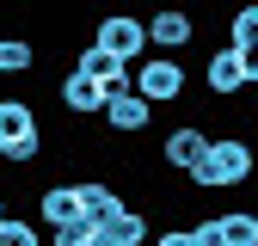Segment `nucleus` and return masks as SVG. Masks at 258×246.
Here are the masks:
<instances>
[{"instance_id":"nucleus-7","label":"nucleus","mask_w":258,"mask_h":246,"mask_svg":"<svg viewBox=\"0 0 258 246\" xmlns=\"http://www.w3.org/2000/svg\"><path fill=\"white\" fill-rule=\"evenodd\" d=\"M203 246H258V209H221L197 222Z\"/></svg>"},{"instance_id":"nucleus-4","label":"nucleus","mask_w":258,"mask_h":246,"mask_svg":"<svg viewBox=\"0 0 258 246\" xmlns=\"http://www.w3.org/2000/svg\"><path fill=\"white\" fill-rule=\"evenodd\" d=\"M92 43H105V49H117L123 61H142L154 43H148V19L142 13H129V7H111V13H99V25H92Z\"/></svg>"},{"instance_id":"nucleus-18","label":"nucleus","mask_w":258,"mask_h":246,"mask_svg":"<svg viewBox=\"0 0 258 246\" xmlns=\"http://www.w3.org/2000/svg\"><path fill=\"white\" fill-rule=\"evenodd\" d=\"M43 228L37 222H19V215H0V246H37Z\"/></svg>"},{"instance_id":"nucleus-20","label":"nucleus","mask_w":258,"mask_h":246,"mask_svg":"<svg viewBox=\"0 0 258 246\" xmlns=\"http://www.w3.org/2000/svg\"><path fill=\"white\" fill-rule=\"evenodd\" d=\"M240 49V68H246V86H258V37L252 43H234Z\"/></svg>"},{"instance_id":"nucleus-11","label":"nucleus","mask_w":258,"mask_h":246,"mask_svg":"<svg viewBox=\"0 0 258 246\" xmlns=\"http://www.w3.org/2000/svg\"><path fill=\"white\" fill-rule=\"evenodd\" d=\"M92 228H99V246H142L148 240V215L123 203L117 215H105V222H92Z\"/></svg>"},{"instance_id":"nucleus-2","label":"nucleus","mask_w":258,"mask_h":246,"mask_svg":"<svg viewBox=\"0 0 258 246\" xmlns=\"http://www.w3.org/2000/svg\"><path fill=\"white\" fill-rule=\"evenodd\" d=\"M43 123L37 105L19 99V92H0V166H37L43 160Z\"/></svg>"},{"instance_id":"nucleus-19","label":"nucleus","mask_w":258,"mask_h":246,"mask_svg":"<svg viewBox=\"0 0 258 246\" xmlns=\"http://www.w3.org/2000/svg\"><path fill=\"white\" fill-rule=\"evenodd\" d=\"M154 240H160V246H203V240H197V222H190V228H160Z\"/></svg>"},{"instance_id":"nucleus-5","label":"nucleus","mask_w":258,"mask_h":246,"mask_svg":"<svg viewBox=\"0 0 258 246\" xmlns=\"http://www.w3.org/2000/svg\"><path fill=\"white\" fill-rule=\"evenodd\" d=\"M99 117H105V130H111V136L136 142L148 123H154V99H142L136 80H123V86H111V92H105V111H99Z\"/></svg>"},{"instance_id":"nucleus-14","label":"nucleus","mask_w":258,"mask_h":246,"mask_svg":"<svg viewBox=\"0 0 258 246\" xmlns=\"http://www.w3.org/2000/svg\"><path fill=\"white\" fill-rule=\"evenodd\" d=\"M123 203H129V197L117 191L111 178H80V209L92 215V222H105V215H117Z\"/></svg>"},{"instance_id":"nucleus-3","label":"nucleus","mask_w":258,"mask_h":246,"mask_svg":"<svg viewBox=\"0 0 258 246\" xmlns=\"http://www.w3.org/2000/svg\"><path fill=\"white\" fill-rule=\"evenodd\" d=\"M129 80H136V92H142V99H154V105H178L184 92H190V68H184V55H166V49L142 55L136 68H129Z\"/></svg>"},{"instance_id":"nucleus-1","label":"nucleus","mask_w":258,"mask_h":246,"mask_svg":"<svg viewBox=\"0 0 258 246\" xmlns=\"http://www.w3.org/2000/svg\"><path fill=\"white\" fill-rule=\"evenodd\" d=\"M184 178H190V191H246V184L258 178V154H252L246 136H209L203 160Z\"/></svg>"},{"instance_id":"nucleus-6","label":"nucleus","mask_w":258,"mask_h":246,"mask_svg":"<svg viewBox=\"0 0 258 246\" xmlns=\"http://www.w3.org/2000/svg\"><path fill=\"white\" fill-rule=\"evenodd\" d=\"M190 37H197V13H190V7H154V13H148V43H154V49L184 55Z\"/></svg>"},{"instance_id":"nucleus-12","label":"nucleus","mask_w":258,"mask_h":246,"mask_svg":"<svg viewBox=\"0 0 258 246\" xmlns=\"http://www.w3.org/2000/svg\"><path fill=\"white\" fill-rule=\"evenodd\" d=\"M74 215H86L80 209V178L74 184H43V191H37V222H74Z\"/></svg>"},{"instance_id":"nucleus-15","label":"nucleus","mask_w":258,"mask_h":246,"mask_svg":"<svg viewBox=\"0 0 258 246\" xmlns=\"http://www.w3.org/2000/svg\"><path fill=\"white\" fill-rule=\"evenodd\" d=\"M37 68V43L31 37H0V80H19Z\"/></svg>"},{"instance_id":"nucleus-13","label":"nucleus","mask_w":258,"mask_h":246,"mask_svg":"<svg viewBox=\"0 0 258 246\" xmlns=\"http://www.w3.org/2000/svg\"><path fill=\"white\" fill-rule=\"evenodd\" d=\"M74 68H86L92 80H105V86H123L136 61H123V55H117V49H105V43H86V49L74 55Z\"/></svg>"},{"instance_id":"nucleus-8","label":"nucleus","mask_w":258,"mask_h":246,"mask_svg":"<svg viewBox=\"0 0 258 246\" xmlns=\"http://www.w3.org/2000/svg\"><path fill=\"white\" fill-rule=\"evenodd\" d=\"M203 148H209L203 123H178V130H166V142H160V166H166V172H190L203 160Z\"/></svg>"},{"instance_id":"nucleus-9","label":"nucleus","mask_w":258,"mask_h":246,"mask_svg":"<svg viewBox=\"0 0 258 246\" xmlns=\"http://www.w3.org/2000/svg\"><path fill=\"white\" fill-rule=\"evenodd\" d=\"M203 86H209V99H240V92H246V68H240V49H234V43L209 49V61H203Z\"/></svg>"},{"instance_id":"nucleus-16","label":"nucleus","mask_w":258,"mask_h":246,"mask_svg":"<svg viewBox=\"0 0 258 246\" xmlns=\"http://www.w3.org/2000/svg\"><path fill=\"white\" fill-rule=\"evenodd\" d=\"M49 240L55 246H99V228H92V215H74V222H55Z\"/></svg>"},{"instance_id":"nucleus-21","label":"nucleus","mask_w":258,"mask_h":246,"mask_svg":"<svg viewBox=\"0 0 258 246\" xmlns=\"http://www.w3.org/2000/svg\"><path fill=\"white\" fill-rule=\"evenodd\" d=\"M0 215H7V197H0Z\"/></svg>"},{"instance_id":"nucleus-10","label":"nucleus","mask_w":258,"mask_h":246,"mask_svg":"<svg viewBox=\"0 0 258 246\" xmlns=\"http://www.w3.org/2000/svg\"><path fill=\"white\" fill-rule=\"evenodd\" d=\"M105 80H92L86 68H74V61H68V74H61V111H68V117H99L105 111Z\"/></svg>"},{"instance_id":"nucleus-17","label":"nucleus","mask_w":258,"mask_h":246,"mask_svg":"<svg viewBox=\"0 0 258 246\" xmlns=\"http://www.w3.org/2000/svg\"><path fill=\"white\" fill-rule=\"evenodd\" d=\"M258 37V0H240L228 13V43H252Z\"/></svg>"}]
</instances>
